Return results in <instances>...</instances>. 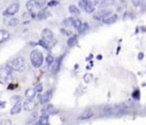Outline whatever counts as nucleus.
Segmentation results:
<instances>
[{"mask_svg":"<svg viewBox=\"0 0 146 125\" xmlns=\"http://www.w3.org/2000/svg\"><path fill=\"white\" fill-rule=\"evenodd\" d=\"M84 10H85L86 13L91 14V13H93V12H94V10H95V7H94V6H92V5L89 3V0H88V3H86V7L84 8Z\"/></svg>","mask_w":146,"mask_h":125,"instance_id":"obj_22","label":"nucleus"},{"mask_svg":"<svg viewBox=\"0 0 146 125\" xmlns=\"http://www.w3.org/2000/svg\"><path fill=\"white\" fill-rule=\"evenodd\" d=\"M9 38V33L5 29H0V44L4 43Z\"/></svg>","mask_w":146,"mask_h":125,"instance_id":"obj_14","label":"nucleus"},{"mask_svg":"<svg viewBox=\"0 0 146 125\" xmlns=\"http://www.w3.org/2000/svg\"><path fill=\"white\" fill-rule=\"evenodd\" d=\"M52 95H53V91H52V90H48V91H46V92L40 97V103H41V104H46V103H48V102L51 100Z\"/></svg>","mask_w":146,"mask_h":125,"instance_id":"obj_8","label":"nucleus"},{"mask_svg":"<svg viewBox=\"0 0 146 125\" xmlns=\"http://www.w3.org/2000/svg\"><path fill=\"white\" fill-rule=\"evenodd\" d=\"M58 4V2L57 1H50V2H49L48 3V6L49 7H52V6H56V5H57Z\"/></svg>","mask_w":146,"mask_h":125,"instance_id":"obj_38","label":"nucleus"},{"mask_svg":"<svg viewBox=\"0 0 146 125\" xmlns=\"http://www.w3.org/2000/svg\"><path fill=\"white\" fill-rule=\"evenodd\" d=\"M54 62V57L51 56V55H48L46 57V63H47V65H50L52 64Z\"/></svg>","mask_w":146,"mask_h":125,"instance_id":"obj_31","label":"nucleus"},{"mask_svg":"<svg viewBox=\"0 0 146 125\" xmlns=\"http://www.w3.org/2000/svg\"><path fill=\"white\" fill-rule=\"evenodd\" d=\"M19 8H20V5L16 3H14L12 4H10L9 6H8L5 10L3 12V15L4 17H8V16H12L14 15H15L18 10H19Z\"/></svg>","mask_w":146,"mask_h":125,"instance_id":"obj_5","label":"nucleus"},{"mask_svg":"<svg viewBox=\"0 0 146 125\" xmlns=\"http://www.w3.org/2000/svg\"><path fill=\"white\" fill-rule=\"evenodd\" d=\"M30 60L32 63V65L34 68H39L43 64L44 62V57L43 53L39 50H33L30 53Z\"/></svg>","mask_w":146,"mask_h":125,"instance_id":"obj_2","label":"nucleus"},{"mask_svg":"<svg viewBox=\"0 0 146 125\" xmlns=\"http://www.w3.org/2000/svg\"><path fill=\"white\" fill-rule=\"evenodd\" d=\"M48 123H49V116L46 115H42L38 122L39 125H48Z\"/></svg>","mask_w":146,"mask_h":125,"instance_id":"obj_21","label":"nucleus"},{"mask_svg":"<svg viewBox=\"0 0 146 125\" xmlns=\"http://www.w3.org/2000/svg\"><path fill=\"white\" fill-rule=\"evenodd\" d=\"M110 15H111L110 10H108L106 9H102L98 10V12H96L94 14L93 18L95 20H98V21H103L104 19H105L106 17H108Z\"/></svg>","mask_w":146,"mask_h":125,"instance_id":"obj_7","label":"nucleus"},{"mask_svg":"<svg viewBox=\"0 0 146 125\" xmlns=\"http://www.w3.org/2000/svg\"><path fill=\"white\" fill-rule=\"evenodd\" d=\"M139 60H142L143 58H144V53L143 52H140V53H139V57H138Z\"/></svg>","mask_w":146,"mask_h":125,"instance_id":"obj_39","label":"nucleus"},{"mask_svg":"<svg viewBox=\"0 0 146 125\" xmlns=\"http://www.w3.org/2000/svg\"><path fill=\"white\" fill-rule=\"evenodd\" d=\"M74 20L75 19L74 17H68V18H67L66 20L63 21V24L65 26H67V27H71V26H73Z\"/></svg>","mask_w":146,"mask_h":125,"instance_id":"obj_24","label":"nucleus"},{"mask_svg":"<svg viewBox=\"0 0 146 125\" xmlns=\"http://www.w3.org/2000/svg\"><path fill=\"white\" fill-rule=\"evenodd\" d=\"M34 90L36 91V93H40L43 90V86L41 84H38L34 88Z\"/></svg>","mask_w":146,"mask_h":125,"instance_id":"obj_37","label":"nucleus"},{"mask_svg":"<svg viewBox=\"0 0 146 125\" xmlns=\"http://www.w3.org/2000/svg\"><path fill=\"white\" fill-rule=\"evenodd\" d=\"M101 1H102V0H89V3H90L92 6L95 7V6H98V5L100 4Z\"/></svg>","mask_w":146,"mask_h":125,"instance_id":"obj_34","label":"nucleus"},{"mask_svg":"<svg viewBox=\"0 0 146 125\" xmlns=\"http://www.w3.org/2000/svg\"><path fill=\"white\" fill-rule=\"evenodd\" d=\"M42 39H44L49 45L50 49L53 46H55L56 44V39L54 38L53 33L50 29H48V28H44L42 31Z\"/></svg>","mask_w":146,"mask_h":125,"instance_id":"obj_4","label":"nucleus"},{"mask_svg":"<svg viewBox=\"0 0 146 125\" xmlns=\"http://www.w3.org/2000/svg\"><path fill=\"white\" fill-rule=\"evenodd\" d=\"M101 58H102V56L101 55H98V59H101Z\"/></svg>","mask_w":146,"mask_h":125,"instance_id":"obj_40","label":"nucleus"},{"mask_svg":"<svg viewBox=\"0 0 146 125\" xmlns=\"http://www.w3.org/2000/svg\"><path fill=\"white\" fill-rule=\"evenodd\" d=\"M117 19H118L117 15L114 14V15H109L108 17H106L105 19H104V20H103V22H104V24H106V25H111V24L115 23L116 21H117Z\"/></svg>","mask_w":146,"mask_h":125,"instance_id":"obj_10","label":"nucleus"},{"mask_svg":"<svg viewBox=\"0 0 146 125\" xmlns=\"http://www.w3.org/2000/svg\"><path fill=\"white\" fill-rule=\"evenodd\" d=\"M132 3L135 7H139V6H140L142 4L143 0H132Z\"/></svg>","mask_w":146,"mask_h":125,"instance_id":"obj_35","label":"nucleus"},{"mask_svg":"<svg viewBox=\"0 0 146 125\" xmlns=\"http://www.w3.org/2000/svg\"><path fill=\"white\" fill-rule=\"evenodd\" d=\"M77 42H78L77 36L76 35H73V36H71V37L68 38V39L67 41V44H68V46L71 48V47H74L77 44Z\"/></svg>","mask_w":146,"mask_h":125,"instance_id":"obj_17","label":"nucleus"},{"mask_svg":"<svg viewBox=\"0 0 146 125\" xmlns=\"http://www.w3.org/2000/svg\"><path fill=\"white\" fill-rule=\"evenodd\" d=\"M33 125H39V124H38L37 123V124H33Z\"/></svg>","mask_w":146,"mask_h":125,"instance_id":"obj_41","label":"nucleus"},{"mask_svg":"<svg viewBox=\"0 0 146 125\" xmlns=\"http://www.w3.org/2000/svg\"><path fill=\"white\" fill-rule=\"evenodd\" d=\"M87 3H88V0H80V2H79L80 8L82 9H84V8L86 7V5Z\"/></svg>","mask_w":146,"mask_h":125,"instance_id":"obj_33","label":"nucleus"},{"mask_svg":"<svg viewBox=\"0 0 146 125\" xmlns=\"http://www.w3.org/2000/svg\"><path fill=\"white\" fill-rule=\"evenodd\" d=\"M127 110V106L125 104H113L109 105L104 108V112L109 116H121Z\"/></svg>","mask_w":146,"mask_h":125,"instance_id":"obj_1","label":"nucleus"},{"mask_svg":"<svg viewBox=\"0 0 146 125\" xmlns=\"http://www.w3.org/2000/svg\"><path fill=\"white\" fill-rule=\"evenodd\" d=\"M3 21H4V24L5 25L11 26V27H15V26H17L19 24V20L17 18H15V17L7 18V19L4 18Z\"/></svg>","mask_w":146,"mask_h":125,"instance_id":"obj_11","label":"nucleus"},{"mask_svg":"<svg viewBox=\"0 0 146 125\" xmlns=\"http://www.w3.org/2000/svg\"><path fill=\"white\" fill-rule=\"evenodd\" d=\"M35 94H36V91L34 90V88H29L25 92V96L27 98V100H33Z\"/></svg>","mask_w":146,"mask_h":125,"instance_id":"obj_19","label":"nucleus"},{"mask_svg":"<svg viewBox=\"0 0 146 125\" xmlns=\"http://www.w3.org/2000/svg\"><path fill=\"white\" fill-rule=\"evenodd\" d=\"M133 18V15L131 12H125L123 15V21H127V20H132Z\"/></svg>","mask_w":146,"mask_h":125,"instance_id":"obj_27","label":"nucleus"},{"mask_svg":"<svg viewBox=\"0 0 146 125\" xmlns=\"http://www.w3.org/2000/svg\"><path fill=\"white\" fill-rule=\"evenodd\" d=\"M50 13L47 11L46 9H43L39 13H38V18L39 19H44V18H47L49 16Z\"/></svg>","mask_w":146,"mask_h":125,"instance_id":"obj_23","label":"nucleus"},{"mask_svg":"<svg viewBox=\"0 0 146 125\" xmlns=\"http://www.w3.org/2000/svg\"><path fill=\"white\" fill-rule=\"evenodd\" d=\"M8 67L12 70L21 72L25 69V60L23 57H17L8 64Z\"/></svg>","mask_w":146,"mask_h":125,"instance_id":"obj_3","label":"nucleus"},{"mask_svg":"<svg viewBox=\"0 0 146 125\" xmlns=\"http://www.w3.org/2000/svg\"><path fill=\"white\" fill-rule=\"evenodd\" d=\"M38 45H41L43 48H44L45 50H50V47L49 46V45L44 40V39H40L39 41H38Z\"/></svg>","mask_w":146,"mask_h":125,"instance_id":"obj_28","label":"nucleus"},{"mask_svg":"<svg viewBox=\"0 0 146 125\" xmlns=\"http://www.w3.org/2000/svg\"><path fill=\"white\" fill-rule=\"evenodd\" d=\"M60 60H61V58H59V59H57V60H56V62L55 65L53 66V72H56V71H58V70H59V69H60V64H61Z\"/></svg>","mask_w":146,"mask_h":125,"instance_id":"obj_30","label":"nucleus"},{"mask_svg":"<svg viewBox=\"0 0 146 125\" xmlns=\"http://www.w3.org/2000/svg\"><path fill=\"white\" fill-rule=\"evenodd\" d=\"M35 106H36V104H35V102L33 100H26L24 105H23V107H24V109L26 111H33Z\"/></svg>","mask_w":146,"mask_h":125,"instance_id":"obj_12","label":"nucleus"},{"mask_svg":"<svg viewBox=\"0 0 146 125\" xmlns=\"http://www.w3.org/2000/svg\"><path fill=\"white\" fill-rule=\"evenodd\" d=\"M0 125H11V121L9 119H4L0 121Z\"/></svg>","mask_w":146,"mask_h":125,"instance_id":"obj_36","label":"nucleus"},{"mask_svg":"<svg viewBox=\"0 0 146 125\" xmlns=\"http://www.w3.org/2000/svg\"><path fill=\"white\" fill-rule=\"evenodd\" d=\"M21 111V101H17L14 105V106L12 107V109L10 111V114L11 115H15V114L20 113Z\"/></svg>","mask_w":146,"mask_h":125,"instance_id":"obj_15","label":"nucleus"},{"mask_svg":"<svg viewBox=\"0 0 146 125\" xmlns=\"http://www.w3.org/2000/svg\"><path fill=\"white\" fill-rule=\"evenodd\" d=\"M81 25H82L81 21H80V20H79V19H76V20H74V21L73 27H74L76 30H79V29L80 28Z\"/></svg>","mask_w":146,"mask_h":125,"instance_id":"obj_26","label":"nucleus"},{"mask_svg":"<svg viewBox=\"0 0 146 125\" xmlns=\"http://www.w3.org/2000/svg\"><path fill=\"white\" fill-rule=\"evenodd\" d=\"M115 4V0H102L99 4V7L101 9H106Z\"/></svg>","mask_w":146,"mask_h":125,"instance_id":"obj_16","label":"nucleus"},{"mask_svg":"<svg viewBox=\"0 0 146 125\" xmlns=\"http://www.w3.org/2000/svg\"><path fill=\"white\" fill-rule=\"evenodd\" d=\"M11 74H12V70L9 69L8 66L6 68L0 69V79L4 81L5 82H8L10 80H12Z\"/></svg>","mask_w":146,"mask_h":125,"instance_id":"obj_6","label":"nucleus"},{"mask_svg":"<svg viewBox=\"0 0 146 125\" xmlns=\"http://www.w3.org/2000/svg\"><path fill=\"white\" fill-rule=\"evenodd\" d=\"M68 10H69L70 14H72V15H79L80 14V9H79L77 6L74 5V4L69 5V7H68Z\"/></svg>","mask_w":146,"mask_h":125,"instance_id":"obj_18","label":"nucleus"},{"mask_svg":"<svg viewBox=\"0 0 146 125\" xmlns=\"http://www.w3.org/2000/svg\"><path fill=\"white\" fill-rule=\"evenodd\" d=\"M92 80V76L91 74H86V75H85V76H84V81H85L86 83L91 82Z\"/></svg>","mask_w":146,"mask_h":125,"instance_id":"obj_32","label":"nucleus"},{"mask_svg":"<svg viewBox=\"0 0 146 125\" xmlns=\"http://www.w3.org/2000/svg\"><path fill=\"white\" fill-rule=\"evenodd\" d=\"M33 1H34L36 6L38 8H41V7H43L46 3V0H33Z\"/></svg>","mask_w":146,"mask_h":125,"instance_id":"obj_29","label":"nucleus"},{"mask_svg":"<svg viewBox=\"0 0 146 125\" xmlns=\"http://www.w3.org/2000/svg\"><path fill=\"white\" fill-rule=\"evenodd\" d=\"M92 116H93V112L91 109H87L82 112V114L80 116L79 118L80 120H87V119H90Z\"/></svg>","mask_w":146,"mask_h":125,"instance_id":"obj_13","label":"nucleus"},{"mask_svg":"<svg viewBox=\"0 0 146 125\" xmlns=\"http://www.w3.org/2000/svg\"><path fill=\"white\" fill-rule=\"evenodd\" d=\"M26 7L29 12H33L34 10V8L37 6L33 0H28V2H27V3H26Z\"/></svg>","mask_w":146,"mask_h":125,"instance_id":"obj_20","label":"nucleus"},{"mask_svg":"<svg viewBox=\"0 0 146 125\" xmlns=\"http://www.w3.org/2000/svg\"><path fill=\"white\" fill-rule=\"evenodd\" d=\"M88 29H89V25H88V23H87V22H84V23H82L80 28L78 31H79L80 33H85L86 31H87Z\"/></svg>","mask_w":146,"mask_h":125,"instance_id":"obj_25","label":"nucleus"},{"mask_svg":"<svg viewBox=\"0 0 146 125\" xmlns=\"http://www.w3.org/2000/svg\"><path fill=\"white\" fill-rule=\"evenodd\" d=\"M41 112H42V115L50 116V115L54 114V113H56V112H57L55 110V108H54V106H53L52 105H47L45 107H44V108L42 109Z\"/></svg>","mask_w":146,"mask_h":125,"instance_id":"obj_9","label":"nucleus"}]
</instances>
